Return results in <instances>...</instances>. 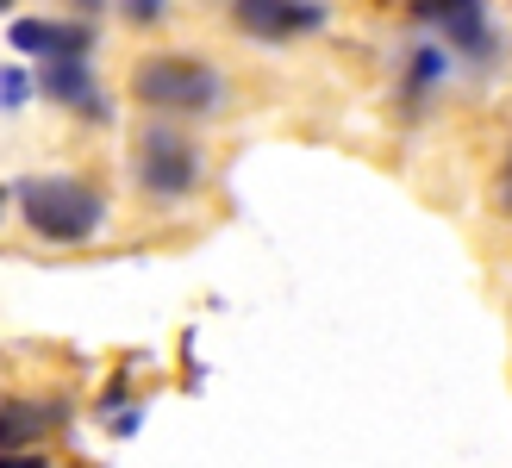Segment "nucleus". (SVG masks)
Here are the masks:
<instances>
[{
  "label": "nucleus",
  "mask_w": 512,
  "mask_h": 468,
  "mask_svg": "<svg viewBox=\"0 0 512 468\" xmlns=\"http://www.w3.org/2000/svg\"><path fill=\"white\" fill-rule=\"evenodd\" d=\"M132 100L163 119H213L225 107V75L200 50H150L132 69Z\"/></svg>",
  "instance_id": "1"
},
{
  "label": "nucleus",
  "mask_w": 512,
  "mask_h": 468,
  "mask_svg": "<svg viewBox=\"0 0 512 468\" xmlns=\"http://www.w3.org/2000/svg\"><path fill=\"white\" fill-rule=\"evenodd\" d=\"M207 175H213L207 150H200V138L182 132L175 119L150 113L132 132V181H138V194L163 200V206H182V200H194L200 188H207Z\"/></svg>",
  "instance_id": "2"
},
{
  "label": "nucleus",
  "mask_w": 512,
  "mask_h": 468,
  "mask_svg": "<svg viewBox=\"0 0 512 468\" xmlns=\"http://www.w3.org/2000/svg\"><path fill=\"white\" fill-rule=\"evenodd\" d=\"M13 200H19L25 231L44 244H88L107 231V213H113L107 194L94 181H75V175H25L13 188Z\"/></svg>",
  "instance_id": "3"
},
{
  "label": "nucleus",
  "mask_w": 512,
  "mask_h": 468,
  "mask_svg": "<svg viewBox=\"0 0 512 468\" xmlns=\"http://www.w3.org/2000/svg\"><path fill=\"white\" fill-rule=\"evenodd\" d=\"M331 25L325 0H232V32L256 38V44H294Z\"/></svg>",
  "instance_id": "4"
},
{
  "label": "nucleus",
  "mask_w": 512,
  "mask_h": 468,
  "mask_svg": "<svg viewBox=\"0 0 512 468\" xmlns=\"http://www.w3.org/2000/svg\"><path fill=\"white\" fill-rule=\"evenodd\" d=\"M32 94L57 100V107H75V119H88V125H113V100L100 94L88 57H44L32 75Z\"/></svg>",
  "instance_id": "5"
},
{
  "label": "nucleus",
  "mask_w": 512,
  "mask_h": 468,
  "mask_svg": "<svg viewBox=\"0 0 512 468\" xmlns=\"http://www.w3.org/2000/svg\"><path fill=\"white\" fill-rule=\"evenodd\" d=\"M431 32H438L450 50H469V57H488V50H500V38H494V25H488V13L475 7V0H419L413 7Z\"/></svg>",
  "instance_id": "6"
},
{
  "label": "nucleus",
  "mask_w": 512,
  "mask_h": 468,
  "mask_svg": "<svg viewBox=\"0 0 512 468\" xmlns=\"http://www.w3.org/2000/svg\"><path fill=\"white\" fill-rule=\"evenodd\" d=\"M7 38H13V50H25V57H88L94 50V25L88 19H13L7 25Z\"/></svg>",
  "instance_id": "7"
},
{
  "label": "nucleus",
  "mask_w": 512,
  "mask_h": 468,
  "mask_svg": "<svg viewBox=\"0 0 512 468\" xmlns=\"http://www.w3.org/2000/svg\"><path fill=\"white\" fill-rule=\"evenodd\" d=\"M69 425V400H7L0 406V450H44V437Z\"/></svg>",
  "instance_id": "8"
},
{
  "label": "nucleus",
  "mask_w": 512,
  "mask_h": 468,
  "mask_svg": "<svg viewBox=\"0 0 512 468\" xmlns=\"http://www.w3.org/2000/svg\"><path fill=\"white\" fill-rule=\"evenodd\" d=\"M450 75H456V50H450L444 38L419 44L413 57H406V69H400V94H406V107H425V100L438 94Z\"/></svg>",
  "instance_id": "9"
},
{
  "label": "nucleus",
  "mask_w": 512,
  "mask_h": 468,
  "mask_svg": "<svg viewBox=\"0 0 512 468\" xmlns=\"http://www.w3.org/2000/svg\"><path fill=\"white\" fill-rule=\"evenodd\" d=\"M488 200H494V213L512 225V150L494 163V181H488Z\"/></svg>",
  "instance_id": "10"
},
{
  "label": "nucleus",
  "mask_w": 512,
  "mask_h": 468,
  "mask_svg": "<svg viewBox=\"0 0 512 468\" xmlns=\"http://www.w3.org/2000/svg\"><path fill=\"white\" fill-rule=\"evenodd\" d=\"M32 100V75L25 69H0V113H19Z\"/></svg>",
  "instance_id": "11"
},
{
  "label": "nucleus",
  "mask_w": 512,
  "mask_h": 468,
  "mask_svg": "<svg viewBox=\"0 0 512 468\" xmlns=\"http://www.w3.org/2000/svg\"><path fill=\"white\" fill-rule=\"evenodd\" d=\"M119 7H125V19H132V25H157L169 13V0H119Z\"/></svg>",
  "instance_id": "12"
},
{
  "label": "nucleus",
  "mask_w": 512,
  "mask_h": 468,
  "mask_svg": "<svg viewBox=\"0 0 512 468\" xmlns=\"http://www.w3.org/2000/svg\"><path fill=\"white\" fill-rule=\"evenodd\" d=\"M69 7H75V13H82V19H94L100 7H107V0H69Z\"/></svg>",
  "instance_id": "13"
},
{
  "label": "nucleus",
  "mask_w": 512,
  "mask_h": 468,
  "mask_svg": "<svg viewBox=\"0 0 512 468\" xmlns=\"http://www.w3.org/2000/svg\"><path fill=\"white\" fill-rule=\"evenodd\" d=\"M7 200H13V194H7V188H0V219H7Z\"/></svg>",
  "instance_id": "14"
},
{
  "label": "nucleus",
  "mask_w": 512,
  "mask_h": 468,
  "mask_svg": "<svg viewBox=\"0 0 512 468\" xmlns=\"http://www.w3.org/2000/svg\"><path fill=\"white\" fill-rule=\"evenodd\" d=\"M0 13H13V0H0Z\"/></svg>",
  "instance_id": "15"
}]
</instances>
